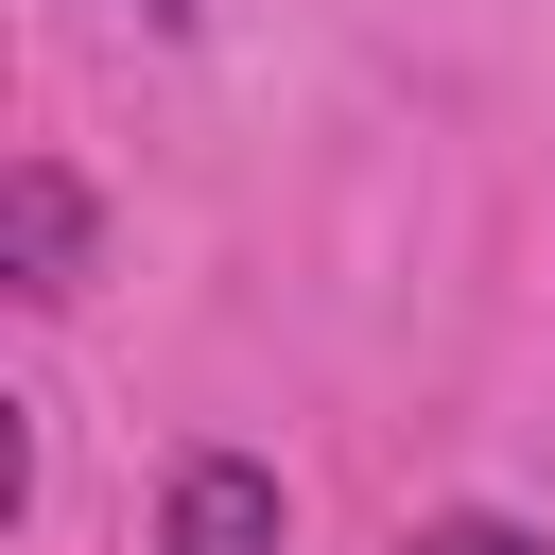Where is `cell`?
<instances>
[{"instance_id": "cell-3", "label": "cell", "mask_w": 555, "mask_h": 555, "mask_svg": "<svg viewBox=\"0 0 555 555\" xmlns=\"http://www.w3.org/2000/svg\"><path fill=\"white\" fill-rule=\"evenodd\" d=\"M416 555H555V538L503 520V503H468V520H416Z\"/></svg>"}, {"instance_id": "cell-1", "label": "cell", "mask_w": 555, "mask_h": 555, "mask_svg": "<svg viewBox=\"0 0 555 555\" xmlns=\"http://www.w3.org/2000/svg\"><path fill=\"white\" fill-rule=\"evenodd\" d=\"M0 278H17L35 312L87 295V173H69V156H17V173H0Z\"/></svg>"}, {"instance_id": "cell-2", "label": "cell", "mask_w": 555, "mask_h": 555, "mask_svg": "<svg viewBox=\"0 0 555 555\" xmlns=\"http://www.w3.org/2000/svg\"><path fill=\"white\" fill-rule=\"evenodd\" d=\"M156 555H295L278 468H260V451H191V468H173V503H156Z\"/></svg>"}]
</instances>
